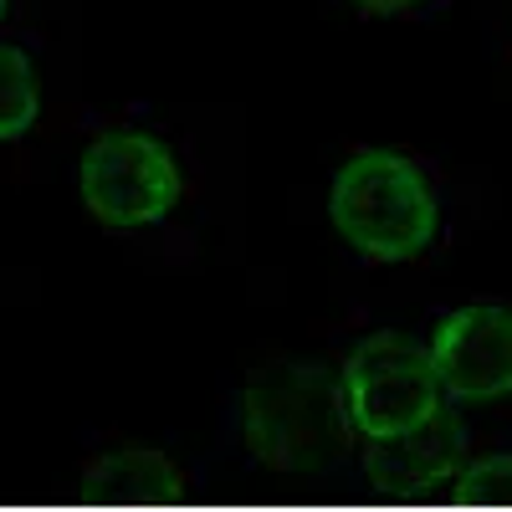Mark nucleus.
<instances>
[{"mask_svg":"<svg viewBox=\"0 0 512 512\" xmlns=\"http://www.w3.org/2000/svg\"><path fill=\"white\" fill-rule=\"evenodd\" d=\"M436 374L461 400H492L512 390V313L461 308L436 328Z\"/></svg>","mask_w":512,"mask_h":512,"instance_id":"20e7f679","label":"nucleus"},{"mask_svg":"<svg viewBox=\"0 0 512 512\" xmlns=\"http://www.w3.org/2000/svg\"><path fill=\"white\" fill-rule=\"evenodd\" d=\"M436 354L405 333H374L349 359V395L369 431H405L436 405Z\"/></svg>","mask_w":512,"mask_h":512,"instance_id":"7ed1b4c3","label":"nucleus"},{"mask_svg":"<svg viewBox=\"0 0 512 512\" xmlns=\"http://www.w3.org/2000/svg\"><path fill=\"white\" fill-rule=\"evenodd\" d=\"M354 6H364V11H374V16H390V11H410V6H420V0H354Z\"/></svg>","mask_w":512,"mask_h":512,"instance_id":"0eeeda50","label":"nucleus"},{"mask_svg":"<svg viewBox=\"0 0 512 512\" xmlns=\"http://www.w3.org/2000/svg\"><path fill=\"white\" fill-rule=\"evenodd\" d=\"M441 456H446V451L436 446V436H420L410 451H400V456H395V466H415V472H420V466H436Z\"/></svg>","mask_w":512,"mask_h":512,"instance_id":"423d86ee","label":"nucleus"},{"mask_svg":"<svg viewBox=\"0 0 512 512\" xmlns=\"http://www.w3.org/2000/svg\"><path fill=\"white\" fill-rule=\"evenodd\" d=\"M41 113V88H36V67L21 47L0 52V139H21Z\"/></svg>","mask_w":512,"mask_h":512,"instance_id":"39448f33","label":"nucleus"},{"mask_svg":"<svg viewBox=\"0 0 512 512\" xmlns=\"http://www.w3.org/2000/svg\"><path fill=\"white\" fill-rule=\"evenodd\" d=\"M180 164L154 134L139 128H113L93 139L82 154V205L93 210L103 226H149L164 221L180 205Z\"/></svg>","mask_w":512,"mask_h":512,"instance_id":"f03ea898","label":"nucleus"},{"mask_svg":"<svg viewBox=\"0 0 512 512\" xmlns=\"http://www.w3.org/2000/svg\"><path fill=\"white\" fill-rule=\"evenodd\" d=\"M328 216L354 251L374 262H410L436 236V195L405 154L364 149L338 169Z\"/></svg>","mask_w":512,"mask_h":512,"instance_id":"f257e3e1","label":"nucleus"}]
</instances>
